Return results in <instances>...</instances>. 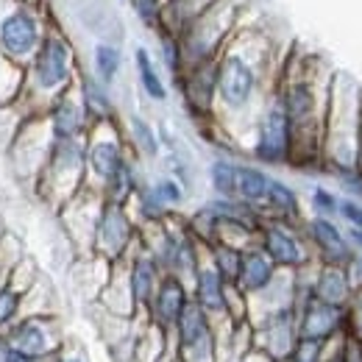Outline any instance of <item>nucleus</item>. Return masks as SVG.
Here are the masks:
<instances>
[{"instance_id":"nucleus-42","label":"nucleus","mask_w":362,"mask_h":362,"mask_svg":"<svg viewBox=\"0 0 362 362\" xmlns=\"http://www.w3.org/2000/svg\"><path fill=\"white\" fill-rule=\"evenodd\" d=\"M237 362H276L271 360L265 351H259V349H245L240 357H237Z\"/></svg>"},{"instance_id":"nucleus-3","label":"nucleus","mask_w":362,"mask_h":362,"mask_svg":"<svg viewBox=\"0 0 362 362\" xmlns=\"http://www.w3.org/2000/svg\"><path fill=\"white\" fill-rule=\"evenodd\" d=\"M34 187L53 209L76 198L87 187V139H53Z\"/></svg>"},{"instance_id":"nucleus-2","label":"nucleus","mask_w":362,"mask_h":362,"mask_svg":"<svg viewBox=\"0 0 362 362\" xmlns=\"http://www.w3.org/2000/svg\"><path fill=\"white\" fill-rule=\"evenodd\" d=\"M78 59L70 40L62 31L47 28L42 45L37 47L34 59L25 64V78L20 100L25 106V117L45 115V109L67 90L76 87L78 78Z\"/></svg>"},{"instance_id":"nucleus-15","label":"nucleus","mask_w":362,"mask_h":362,"mask_svg":"<svg viewBox=\"0 0 362 362\" xmlns=\"http://www.w3.org/2000/svg\"><path fill=\"white\" fill-rule=\"evenodd\" d=\"M189 301H192L189 298V284L181 281L179 276L165 273L142 317H145V323H151V326H156V329H162L165 334L173 337V329H176L181 313L187 310Z\"/></svg>"},{"instance_id":"nucleus-21","label":"nucleus","mask_w":362,"mask_h":362,"mask_svg":"<svg viewBox=\"0 0 362 362\" xmlns=\"http://www.w3.org/2000/svg\"><path fill=\"white\" fill-rule=\"evenodd\" d=\"M354 279L349 268H340V265H315L313 273V287H310V296L323 301V304H332V307H349L351 296H354Z\"/></svg>"},{"instance_id":"nucleus-35","label":"nucleus","mask_w":362,"mask_h":362,"mask_svg":"<svg viewBox=\"0 0 362 362\" xmlns=\"http://www.w3.org/2000/svg\"><path fill=\"white\" fill-rule=\"evenodd\" d=\"M162 62H165L168 73L179 81L181 73H184V56H181L179 37L170 34V31H162Z\"/></svg>"},{"instance_id":"nucleus-1","label":"nucleus","mask_w":362,"mask_h":362,"mask_svg":"<svg viewBox=\"0 0 362 362\" xmlns=\"http://www.w3.org/2000/svg\"><path fill=\"white\" fill-rule=\"evenodd\" d=\"M271 47L268 42L248 31L231 34L226 47L215 59V117L218 123H257L265 103V78H268Z\"/></svg>"},{"instance_id":"nucleus-5","label":"nucleus","mask_w":362,"mask_h":362,"mask_svg":"<svg viewBox=\"0 0 362 362\" xmlns=\"http://www.w3.org/2000/svg\"><path fill=\"white\" fill-rule=\"evenodd\" d=\"M136 243H139V226H136L132 209L103 201L95 228H92V257L115 265V262H123L134 251Z\"/></svg>"},{"instance_id":"nucleus-11","label":"nucleus","mask_w":362,"mask_h":362,"mask_svg":"<svg viewBox=\"0 0 362 362\" xmlns=\"http://www.w3.org/2000/svg\"><path fill=\"white\" fill-rule=\"evenodd\" d=\"M257 245L268 254V259L279 271H301L310 262H315L298 226L284 221H262L257 231Z\"/></svg>"},{"instance_id":"nucleus-39","label":"nucleus","mask_w":362,"mask_h":362,"mask_svg":"<svg viewBox=\"0 0 362 362\" xmlns=\"http://www.w3.org/2000/svg\"><path fill=\"white\" fill-rule=\"evenodd\" d=\"M337 218H340L349 228H362V201H354V198H340Z\"/></svg>"},{"instance_id":"nucleus-31","label":"nucleus","mask_w":362,"mask_h":362,"mask_svg":"<svg viewBox=\"0 0 362 362\" xmlns=\"http://www.w3.org/2000/svg\"><path fill=\"white\" fill-rule=\"evenodd\" d=\"M23 78H25V70L17 67L14 62H8L0 53V106H8V103H17L20 100Z\"/></svg>"},{"instance_id":"nucleus-32","label":"nucleus","mask_w":362,"mask_h":362,"mask_svg":"<svg viewBox=\"0 0 362 362\" xmlns=\"http://www.w3.org/2000/svg\"><path fill=\"white\" fill-rule=\"evenodd\" d=\"M23 317V293L14 290L11 284L0 287V337Z\"/></svg>"},{"instance_id":"nucleus-41","label":"nucleus","mask_w":362,"mask_h":362,"mask_svg":"<svg viewBox=\"0 0 362 362\" xmlns=\"http://www.w3.org/2000/svg\"><path fill=\"white\" fill-rule=\"evenodd\" d=\"M0 362H37V360H31L28 354H23V351H17V349L0 346Z\"/></svg>"},{"instance_id":"nucleus-30","label":"nucleus","mask_w":362,"mask_h":362,"mask_svg":"<svg viewBox=\"0 0 362 362\" xmlns=\"http://www.w3.org/2000/svg\"><path fill=\"white\" fill-rule=\"evenodd\" d=\"M209 184L215 189V198H234L237 192V162L231 159H215L209 165Z\"/></svg>"},{"instance_id":"nucleus-28","label":"nucleus","mask_w":362,"mask_h":362,"mask_svg":"<svg viewBox=\"0 0 362 362\" xmlns=\"http://www.w3.org/2000/svg\"><path fill=\"white\" fill-rule=\"evenodd\" d=\"M129 142L134 145V151L145 159H156L162 153V142H159V132L142 117V115H132L129 117Z\"/></svg>"},{"instance_id":"nucleus-44","label":"nucleus","mask_w":362,"mask_h":362,"mask_svg":"<svg viewBox=\"0 0 362 362\" xmlns=\"http://www.w3.org/2000/svg\"><path fill=\"white\" fill-rule=\"evenodd\" d=\"M349 271H351V279H354V287H362V251L360 254H354Z\"/></svg>"},{"instance_id":"nucleus-22","label":"nucleus","mask_w":362,"mask_h":362,"mask_svg":"<svg viewBox=\"0 0 362 362\" xmlns=\"http://www.w3.org/2000/svg\"><path fill=\"white\" fill-rule=\"evenodd\" d=\"M76 90H78V98H81V106H84V112H87L90 126L117 120L112 92H109L106 84H100L92 73H78V78H76Z\"/></svg>"},{"instance_id":"nucleus-18","label":"nucleus","mask_w":362,"mask_h":362,"mask_svg":"<svg viewBox=\"0 0 362 362\" xmlns=\"http://www.w3.org/2000/svg\"><path fill=\"white\" fill-rule=\"evenodd\" d=\"M228 287L226 281L218 276V271L206 262V257H204V262L198 265V271L195 276L189 279V298L206 313V315L212 317L215 323H228Z\"/></svg>"},{"instance_id":"nucleus-14","label":"nucleus","mask_w":362,"mask_h":362,"mask_svg":"<svg viewBox=\"0 0 362 362\" xmlns=\"http://www.w3.org/2000/svg\"><path fill=\"white\" fill-rule=\"evenodd\" d=\"M301 234L313 251V259L317 265H340L349 268L354 259V251L346 240V231L337 226L332 218H307L301 221Z\"/></svg>"},{"instance_id":"nucleus-6","label":"nucleus","mask_w":362,"mask_h":362,"mask_svg":"<svg viewBox=\"0 0 362 362\" xmlns=\"http://www.w3.org/2000/svg\"><path fill=\"white\" fill-rule=\"evenodd\" d=\"M173 357L176 362H223L218 323L195 301L187 304L173 329Z\"/></svg>"},{"instance_id":"nucleus-10","label":"nucleus","mask_w":362,"mask_h":362,"mask_svg":"<svg viewBox=\"0 0 362 362\" xmlns=\"http://www.w3.org/2000/svg\"><path fill=\"white\" fill-rule=\"evenodd\" d=\"M251 156L259 165H290L293 162V129L281 112V106L271 98L257 123H254V145H251Z\"/></svg>"},{"instance_id":"nucleus-9","label":"nucleus","mask_w":362,"mask_h":362,"mask_svg":"<svg viewBox=\"0 0 362 362\" xmlns=\"http://www.w3.org/2000/svg\"><path fill=\"white\" fill-rule=\"evenodd\" d=\"M84 139H87V187L100 189L115 176V170L132 156H129V148H126V139H123L117 120L90 126Z\"/></svg>"},{"instance_id":"nucleus-36","label":"nucleus","mask_w":362,"mask_h":362,"mask_svg":"<svg viewBox=\"0 0 362 362\" xmlns=\"http://www.w3.org/2000/svg\"><path fill=\"white\" fill-rule=\"evenodd\" d=\"M136 17L145 23V25H162V17H165V0H132Z\"/></svg>"},{"instance_id":"nucleus-33","label":"nucleus","mask_w":362,"mask_h":362,"mask_svg":"<svg viewBox=\"0 0 362 362\" xmlns=\"http://www.w3.org/2000/svg\"><path fill=\"white\" fill-rule=\"evenodd\" d=\"M151 187H153V192L159 195V201H162L170 212H176L181 204H184V198H187V187L179 184L173 176H162V179L153 181Z\"/></svg>"},{"instance_id":"nucleus-19","label":"nucleus","mask_w":362,"mask_h":362,"mask_svg":"<svg viewBox=\"0 0 362 362\" xmlns=\"http://www.w3.org/2000/svg\"><path fill=\"white\" fill-rule=\"evenodd\" d=\"M187 109L195 117H212L215 115V62L187 67L179 78Z\"/></svg>"},{"instance_id":"nucleus-25","label":"nucleus","mask_w":362,"mask_h":362,"mask_svg":"<svg viewBox=\"0 0 362 362\" xmlns=\"http://www.w3.org/2000/svg\"><path fill=\"white\" fill-rule=\"evenodd\" d=\"M139 187H142V181H139V173H136V165L132 162V159H126V162L115 170V176L106 181L98 192H100V198H103L106 204L129 206Z\"/></svg>"},{"instance_id":"nucleus-40","label":"nucleus","mask_w":362,"mask_h":362,"mask_svg":"<svg viewBox=\"0 0 362 362\" xmlns=\"http://www.w3.org/2000/svg\"><path fill=\"white\" fill-rule=\"evenodd\" d=\"M42 362H92L81 349H70L67 343H64V349L56 354V357H50V360H42Z\"/></svg>"},{"instance_id":"nucleus-17","label":"nucleus","mask_w":362,"mask_h":362,"mask_svg":"<svg viewBox=\"0 0 362 362\" xmlns=\"http://www.w3.org/2000/svg\"><path fill=\"white\" fill-rule=\"evenodd\" d=\"M42 117H45L47 132L53 139H78V136H87L90 132V120H87V112L81 106L76 87L59 95L45 109Z\"/></svg>"},{"instance_id":"nucleus-8","label":"nucleus","mask_w":362,"mask_h":362,"mask_svg":"<svg viewBox=\"0 0 362 362\" xmlns=\"http://www.w3.org/2000/svg\"><path fill=\"white\" fill-rule=\"evenodd\" d=\"M64 343V326L59 315H23L0 337V346L17 349L37 362L56 357Z\"/></svg>"},{"instance_id":"nucleus-13","label":"nucleus","mask_w":362,"mask_h":362,"mask_svg":"<svg viewBox=\"0 0 362 362\" xmlns=\"http://www.w3.org/2000/svg\"><path fill=\"white\" fill-rule=\"evenodd\" d=\"M251 326V349L265 351L271 360L284 362L298 343V326H296V307H281L268 315L257 317Z\"/></svg>"},{"instance_id":"nucleus-37","label":"nucleus","mask_w":362,"mask_h":362,"mask_svg":"<svg viewBox=\"0 0 362 362\" xmlns=\"http://www.w3.org/2000/svg\"><path fill=\"white\" fill-rule=\"evenodd\" d=\"M326 360V346L313 343V340H298L296 349L290 351V357L284 362H323Z\"/></svg>"},{"instance_id":"nucleus-24","label":"nucleus","mask_w":362,"mask_h":362,"mask_svg":"<svg viewBox=\"0 0 362 362\" xmlns=\"http://www.w3.org/2000/svg\"><path fill=\"white\" fill-rule=\"evenodd\" d=\"M271 179V173L262 170L259 165H237V192H234V198L254 206L262 215V204H265Z\"/></svg>"},{"instance_id":"nucleus-29","label":"nucleus","mask_w":362,"mask_h":362,"mask_svg":"<svg viewBox=\"0 0 362 362\" xmlns=\"http://www.w3.org/2000/svg\"><path fill=\"white\" fill-rule=\"evenodd\" d=\"M92 67H95V78L106 87L115 84V78L120 76V67H123V53L117 45H109V42H98L92 50Z\"/></svg>"},{"instance_id":"nucleus-26","label":"nucleus","mask_w":362,"mask_h":362,"mask_svg":"<svg viewBox=\"0 0 362 362\" xmlns=\"http://www.w3.org/2000/svg\"><path fill=\"white\" fill-rule=\"evenodd\" d=\"M204 257H206V262L218 271V276L226 281L228 287H234V284H237L240 262H243V248H237V245H231V243L218 240V243H212V245H206V248H204Z\"/></svg>"},{"instance_id":"nucleus-43","label":"nucleus","mask_w":362,"mask_h":362,"mask_svg":"<svg viewBox=\"0 0 362 362\" xmlns=\"http://www.w3.org/2000/svg\"><path fill=\"white\" fill-rule=\"evenodd\" d=\"M346 240H349L351 251L360 254L362 251V228H346Z\"/></svg>"},{"instance_id":"nucleus-7","label":"nucleus","mask_w":362,"mask_h":362,"mask_svg":"<svg viewBox=\"0 0 362 362\" xmlns=\"http://www.w3.org/2000/svg\"><path fill=\"white\" fill-rule=\"evenodd\" d=\"M47 25L42 23L40 11L25 3H14L0 17V53L25 70V64L34 59L37 47L42 45Z\"/></svg>"},{"instance_id":"nucleus-20","label":"nucleus","mask_w":362,"mask_h":362,"mask_svg":"<svg viewBox=\"0 0 362 362\" xmlns=\"http://www.w3.org/2000/svg\"><path fill=\"white\" fill-rule=\"evenodd\" d=\"M279 268L268 259V254L254 243L248 248H243V262H240V276H237V290L245 296V298H254L259 293H265L276 281Z\"/></svg>"},{"instance_id":"nucleus-12","label":"nucleus","mask_w":362,"mask_h":362,"mask_svg":"<svg viewBox=\"0 0 362 362\" xmlns=\"http://www.w3.org/2000/svg\"><path fill=\"white\" fill-rule=\"evenodd\" d=\"M296 326H298V340L329 346L349 334V315L346 307H332L310 296L296 304Z\"/></svg>"},{"instance_id":"nucleus-16","label":"nucleus","mask_w":362,"mask_h":362,"mask_svg":"<svg viewBox=\"0 0 362 362\" xmlns=\"http://www.w3.org/2000/svg\"><path fill=\"white\" fill-rule=\"evenodd\" d=\"M123 273H126V287H129V296H132V304L136 310V317H142V313L148 310L159 281H162V268L159 262L136 243L134 251L123 259Z\"/></svg>"},{"instance_id":"nucleus-38","label":"nucleus","mask_w":362,"mask_h":362,"mask_svg":"<svg viewBox=\"0 0 362 362\" xmlns=\"http://www.w3.org/2000/svg\"><path fill=\"white\" fill-rule=\"evenodd\" d=\"M337 184L349 192V198L362 201V168H346V170H334Z\"/></svg>"},{"instance_id":"nucleus-45","label":"nucleus","mask_w":362,"mask_h":362,"mask_svg":"<svg viewBox=\"0 0 362 362\" xmlns=\"http://www.w3.org/2000/svg\"><path fill=\"white\" fill-rule=\"evenodd\" d=\"M3 234H6V231H3V228H0V240H3Z\"/></svg>"},{"instance_id":"nucleus-27","label":"nucleus","mask_w":362,"mask_h":362,"mask_svg":"<svg viewBox=\"0 0 362 362\" xmlns=\"http://www.w3.org/2000/svg\"><path fill=\"white\" fill-rule=\"evenodd\" d=\"M134 64H136V78H139L142 92H145L153 103H165V100H168V84L162 81V76H159V70H156L151 53L142 45L134 50Z\"/></svg>"},{"instance_id":"nucleus-23","label":"nucleus","mask_w":362,"mask_h":362,"mask_svg":"<svg viewBox=\"0 0 362 362\" xmlns=\"http://www.w3.org/2000/svg\"><path fill=\"white\" fill-rule=\"evenodd\" d=\"M262 218L265 221H284L293 226L301 223V198L287 181L271 179L265 204H262Z\"/></svg>"},{"instance_id":"nucleus-34","label":"nucleus","mask_w":362,"mask_h":362,"mask_svg":"<svg viewBox=\"0 0 362 362\" xmlns=\"http://www.w3.org/2000/svg\"><path fill=\"white\" fill-rule=\"evenodd\" d=\"M337 206H340V195L332 192L329 187H313L310 192V209L317 218H337Z\"/></svg>"},{"instance_id":"nucleus-4","label":"nucleus","mask_w":362,"mask_h":362,"mask_svg":"<svg viewBox=\"0 0 362 362\" xmlns=\"http://www.w3.org/2000/svg\"><path fill=\"white\" fill-rule=\"evenodd\" d=\"M234 14L237 8L228 0H215L209 8H204L181 28L179 45L184 56V70L218 59V53L226 47L234 34Z\"/></svg>"}]
</instances>
